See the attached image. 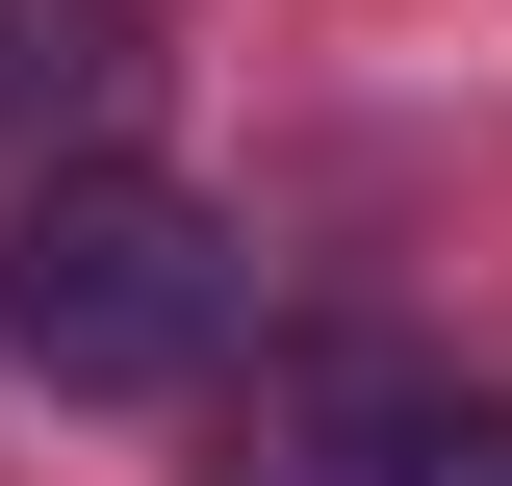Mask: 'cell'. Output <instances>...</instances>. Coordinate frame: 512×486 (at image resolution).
<instances>
[{"instance_id":"6da1fadb","label":"cell","mask_w":512,"mask_h":486,"mask_svg":"<svg viewBox=\"0 0 512 486\" xmlns=\"http://www.w3.org/2000/svg\"><path fill=\"white\" fill-rule=\"evenodd\" d=\"M0 359L77 384V410L205 384V359H231V231H205L180 180H128V154H77V180L0 231Z\"/></svg>"},{"instance_id":"7a4b0ae2","label":"cell","mask_w":512,"mask_h":486,"mask_svg":"<svg viewBox=\"0 0 512 486\" xmlns=\"http://www.w3.org/2000/svg\"><path fill=\"white\" fill-rule=\"evenodd\" d=\"M128 103H154V0H0V154H77Z\"/></svg>"},{"instance_id":"3957f363","label":"cell","mask_w":512,"mask_h":486,"mask_svg":"<svg viewBox=\"0 0 512 486\" xmlns=\"http://www.w3.org/2000/svg\"><path fill=\"white\" fill-rule=\"evenodd\" d=\"M384 461H410L384 359H256V384H231V461H205V486H384Z\"/></svg>"},{"instance_id":"277c9868","label":"cell","mask_w":512,"mask_h":486,"mask_svg":"<svg viewBox=\"0 0 512 486\" xmlns=\"http://www.w3.org/2000/svg\"><path fill=\"white\" fill-rule=\"evenodd\" d=\"M384 486H512V410H410V461Z\"/></svg>"}]
</instances>
